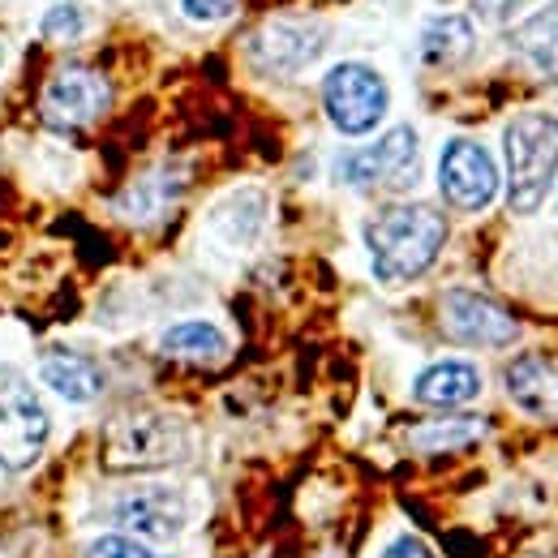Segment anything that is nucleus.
Segmentation results:
<instances>
[{
  "instance_id": "obj_9",
  "label": "nucleus",
  "mask_w": 558,
  "mask_h": 558,
  "mask_svg": "<svg viewBox=\"0 0 558 558\" xmlns=\"http://www.w3.org/2000/svg\"><path fill=\"white\" fill-rule=\"evenodd\" d=\"M112 104L108 82L86 65H70V70L52 73L44 86V121L57 130H82L95 125Z\"/></svg>"
},
{
  "instance_id": "obj_12",
  "label": "nucleus",
  "mask_w": 558,
  "mask_h": 558,
  "mask_svg": "<svg viewBox=\"0 0 558 558\" xmlns=\"http://www.w3.org/2000/svg\"><path fill=\"white\" fill-rule=\"evenodd\" d=\"M413 396L429 409H460V404L482 396V374L469 361H438V365L417 374Z\"/></svg>"
},
{
  "instance_id": "obj_17",
  "label": "nucleus",
  "mask_w": 558,
  "mask_h": 558,
  "mask_svg": "<svg viewBox=\"0 0 558 558\" xmlns=\"http://www.w3.org/2000/svg\"><path fill=\"white\" fill-rule=\"evenodd\" d=\"M473 39H477V31L464 13H442L421 31V57H425V65H456L473 52Z\"/></svg>"
},
{
  "instance_id": "obj_1",
  "label": "nucleus",
  "mask_w": 558,
  "mask_h": 558,
  "mask_svg": "<svg viewBox=\"0 0 558 558\" xmlns=\"http://www.w3.org/2000/svg\"><path fill=\"white\" fill-rule=\"evenodd\" d=\"M442 241H447V219L421 203L387 207L365 223V250L374 258V276L383 283H409L425 276Z\"/></svg>"
},
{
  "instance_id": "obj_4",
  "label": "nucleus",
  "mask_w": 558,
  "mask_h": 558,
  "mask_svg": "<svg viewBox=\"0 0 558 558\" xmlns=\"http://www.w3.org/2000/svg\"><path fill=\"white\" fill-rule=\"evenodd\" d=\"M52 421L17 369H0V469L22 473L48 447Z\"/></svg>"
},
{
  "instance_id": "obj_5",
  "label": "nucleus",
  "mask_w": 558,
  "mask_h": 558,
  "mask_svg": "<svg viewBox=\"0 0 558 558\" xmlns=\"http://www.w3.org/2000/svg\"><path fill=\"white\" fill-rule=\"evenodd\" d=\"M387 104L391 99H387L383 73H374L369 65H361V61L336 65V70L327 73V82H323V108H327L331 125L340 134H349V138L369 134L387 117Z\"/></svg>"
},
{
  "instance_id": "obj_2",
  "label": "nucleus",
  "mask_w": 558,
  "mask_h": 558,
  "mask_svg": "<svg viewBox=\"0 0 558 558\" xmlns=\"http://www.w3.org/2000/svg\"><path fill=\"white\" fill-rule=\"evenodd\" d=\"M507 150V194L511 210L533 215L546 203V190L558 172V121L546 112H524L502 130Z\"/></svg>"
},
{
  "instance_id": "obj_13",
  "label": "nucleus",
  "mask_w": 558,
  "mask_h": 558,
  "mask_svg": "<svg viewBox=\"0 0 558 558\" xmlns=\"http://www.w3.org/2000/svg\"><path fill=\"white\" fill-rule=\"evenodd\" d=\"M511 400L533 417H558V365L546 356H520L507 369Z\"/></svg>"
},
{
  "instance_id": "obj_14",
  "label": "nucleus",
  "mask_w": 558,
  "mask_h": 558,
  "mask_svg": "<svg viewBox=\"0 0 558 558\" xmlns=\"http://www.w3.org/2000/svg\"><path fill=\"white\" fill-rule=\"evenodd\" d=\"M39 374H44V383H48L57 396H65V400H73V404H86V400H95V396L104 391V374H99V365L86 361L82 352H70V349L44 352Z\"/></svg>"
},
{
  "instance_id": "obj_18",
  "label": "nucleus",
  "mask_w": 558,
  "mask_h": 558,
  "mask_svg": "<svg viewBox=\"0 0 558 558\" xmlns=\"http://www.w3.org/2000/svg\"><path fill=\"white\" fill-rule=\"evenodd\" d=\"M486 434V421L477 417H456V421H429V425H417L409 434V442L417 451H456V447H469Z\"/></svg>"
},
{
  "instance_id": "obj_10",
  "label": "nucleus",
  "mask_w": 558,
  "mask_h": 558,
  "mask_svg": "<svg viewBox=\"0 0 558 558\" xmlns=\"http://www.w3.org/2000/svg\"><path fill=\"white\" fill-rule=\"evenodd\" d=\"M442 327L451 340L460 344H477V349H502L520 336L515 318L494 305L482 292H469V288H451L442 296Z\"/></svg>"
},
{
  "instance_id": "obj_8",
  "label": "nucleus",
  "mask_w": 558,
  "mask_h": 558,
  "mask_svg": "<svg viewBox=\"0 0 558 558\" xmlns=\"http://www.w3.org/2000/svg\"><path fill=\"white\" fill-rule=\"evenodd\" d=\"M112 520H117V529H125L134 537L172 542L190 524V502H185L181 489L172 486H134L117 498Z\"/></svg>"
},
{
  "instance_id": "obj_15",
  "label": "nucleus",
  "mask_w": 558,
  "mask_h": 558,
  "mask_svg": "<svg viewBox=\"0 0 558 558\" xmlns=\"http://www.w3.org/2000/svg\"><path fill=\"white\" fill-rule=\"evenodd\" d=\"M511 48L542 77L558 82V0H550L546 9H537L511 31Z\"/></svg>"
},
{
  "instance_id": "obj_20",
  "label": "nucleus",
  "mask_w": 558,
  "mask_h": 558,
  "mask_svg": "<svg viewBox=\"0 0 558 558\" xmlns=\"http://www.w3.org/2000/svg\"><path fill=\"white\" fill-rule=\"evenodd\" d=\"M86 558H159V555H155V550H146L142 542H130V537L108 533V537H95V542H90Z\"/></svg>"
},
{
  "instance_id": "obj_3",
  "label": "nucleus",
  "mask_w": 558,
  "mask_h": 558,
  "mask_svg": "<svg viewBox=\"0 0 558 558\" xmlns=\"http://www.w3.org/2000/svg\"><path fill=\"white\" fill-rule=\"evenodd\" d=\"M190 451V429L168 413H130L108 425L104 456L112 469H163Z\"/></svg>"
},
{
  "instance_id": "obj_7",
  "label": "nucleus",
  "mask_w": 558,
  "mask_h": 558,
  "mask_svg": "<svg viewBox=\"0 0 558 558\" xmlns=\"http://www.w3.org/2000/svg\"><path fill=\"white\" fill-rule=\"evenodd\" d=\"M438 185L442 198L460 210H486L498 194V168L482 142L451 138L438 159Z\"/></svg>"
},
{
  "instance_id": "obj_19",
  "label": "nucleus",
  "mask_w": 558,
  "mask_h": 558,
  "mask_svg": "<svg viewBox=\"0 0 558 558\" xmlns=\"http://www.w3.org/2000/svg\"><path fill=\"white\" fill-rule=\"evenodd\" d=\"M82 26H86V13L70 0L52 4L48 17H44V35H52V39H73V35H82Z\"/></svg>"
},
{
  "instance_id": "obj_16",
  "label": "nucleus",
  "mask_w": 558,
  "mask_h": 558,
  "mask_svg": "<svg viewBox=\"0 0 558 558\" xmlns=\"http://www.w3.org/2000/svg\"><path fill=\"white\" fill-rule=\"evenodd\" d=\"M159 352H163V356H172V361L215 365V361H223V356H228V336H223L215 323L194 318V323H177V327H168V331H163V340H159Z\"/></svg>"
},
{
  "instance_id": "obj_21",
  "label": "nucleus",
  "mask_w": 558,
  "mask_h": 558,
  "mask_svg": "<svg viewBox=\"0 0 558 558\" xmlns=\"http://www.w3.org/2000/svg\"><path fill=\"white\" fill-rule=\"evenodd\" d=\"M232 4L236 0H185V13L198 17V22H219V17L232 13Z\"/></svg>"
},
{
  "instance_id": "obj_11",
  "label": "nucleus",
  "mask_w": 558,
  "mask_h": 558,
  "mask_svg": "<svg viewBox=\"0 0 558 558\" xmlns=\"http://www.w3.org/2000/svg\"><path fill=\"white\" fill-rule=\"evenodd\" d=\"M323 26H301V22H276L263 35H254V57L263 65H271L279 73H292L301 65H310L323 52Z\"/></svg>"
},
{
  "instance_id": "obj_6",
  "label": "nucleus",
  "mask_w": 558,
  "mask_h": 558,
  "mask_svg": "<svg viewBox=\"0 0 558 558\" xmlns=\"http://www.w3.org/2000/svg\"><path fill=\"white\" fill-rule=\"evenodd\" d=\"M340 177L352 190H409L417 181V130L396 125L374 146L344 155Z\"/></svg>"
},
{
  "instance_id": "obj_22",
  "label": "nucleus",
  "mask_w": 558,
  "mask_h": 558,
  "mask_svg": "<svg viewBox=\"0 0 558 558\" xmlns=\"http://www.w3.org/2000/svg\"><path fill=\"white\" fill-rule=\"evenodd\" d=\"M383 558H434V555H429V546L417 542V537H396V542L383 550Z\"/></svg>"
}]
</instances>
